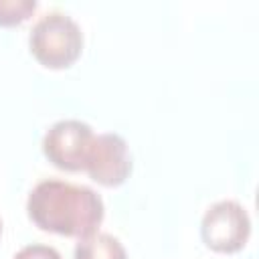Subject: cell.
<instances>
[{
    "instance_id": "1",
    "label": "cell",
    "mask_w": 259,
    "mask_h": 259,
    "mask_svg": "<svg viewBox=\"0 0 259 259\" xmlns=\"http://www.w3.org/2000/svg\"><path fill=\"white\" fill-rule=\"evenodd\" d=\"M26 212L45 233L83 239L97 233L105 206L93 188L49 178L30 190Z\"/></svg>"
},
{
    "instance_id": "2",
    "label": "cell",
    "mask_w": 259,
    "mask_h": 259,
    "mask_svg": "<svg viewBox=\"0 0 259 259\" xmlns=\"http://www.w3.org/2000/svg\"><path fill=\"white\" fill-rule=\"evenodd\" d=\"M28 49L42 67L53 71L69 69L83 51L81 26L65 12H49L34 22Z\"/></svg>"
},
{
    "instance_id": "3",
    "label": "cell",
    "mask_w": 259,
    "mask_h": 259,
    "mask_svg": "<svg viewBox=\"0 0 259 259\" xmlns=\"http://www.w3.org/2000/svg\"><path fill=\"white\" fill-rule=\"evenodd\" d=\"M200 237L202 243L214 253H239L251 237L249 212L237 200H219L204 212Z\"/></svg>"
},
{
    "instance_id": "4",
    "label": "cell",
    "mask_w": 259,
    "mask_h": 259,
    "mask_svg": "<svg viewBox=\"0 0 259 259\" xmlns=\"http://www.w3.org/2000/svg\"><path fill=\"white\" fill-rule=\"evenodd\" d=\"M95 134L81 119H61L53 123L42 138L45 158L59 170L83 172Z\"/></svg>"
},
{
    "instance_id": "5",
    "label": "cell",
    "mask_w": 259,
    "mask_h": 259,
    "mask_svg": "<svg viewBox=\"0 0 259 259\" xmlns=\"http://www.w3.org/2000/svg\"><path fill=\"white\" fill-rule=\"evenodd\" d=\"M83 172L105 188L121 186L132 174V156L127 142L113 132L97 134L91 142Z\"/></svg>"
},
{
    "instance_id": "6",
    "label": "cell",
    "mask_w": 259,
    "mask_h": 259,
    "mask_svg": "<svg viewBox=\"0 0 259 259\" xmlns=\"http://www.w3.org/2000/svg\"><path fill=\"white\" fill-rule=\"evenodd\" d=\"M73 259H127V253L117 237L97 231L89 237L79 239Z\"/></svg>"
},
{
    "instance_id": "7",
    "label": "cell",
    "mask_w": 259,
    "mask_h": 259,
    "mask_svg": "<svg viewBox=\"0 0 259 259\" xmlns=\"http://www.w3.org/2000/svg\"><path fill=\"white\" fill-rule=\"evenodd\" d=\"M34 0H0V26H16L28 20L36 10Z\"/></svg>"
},
{
    "instance_id": "8",
    "label": "cell",
    "mask_w": 259,
    "mask_h": 259,
    "mask_svg": "<svg viewBox=\"0 0 259 259\" xmlns=\"http://www.w3.org/2000/svg\"><path fill=\"white\" fill-rule=\"evenodd\" d=\"M12 259H63L61 253L49 245H26Z\"/></svg>"
},
{
    "instance_id": "9",
    "label": "cell",
    "mask_w": 259,
    "mask_h": 259,
    "mask_svg": "<svg viewBox=\"0 0 259 259\" xmlns=\"http://www.w3.org/2000/svg\"><path fill=\"white\" fill-rule=\"evenodd\" d=\"M0 237H2V219H0Z\"/></svg>"
}]
</instances>
